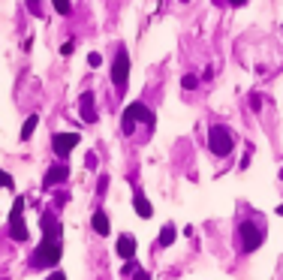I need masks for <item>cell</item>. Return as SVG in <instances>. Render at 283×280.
Masks as SVG:
<instances>
[{
	"label": "cell",
	"mask_w": 283,
	"mask_h": 280,
	"mask_svg": "<svg viewBox=\"0 0 283 280\" xmlns=\"http://www.w3.org/2000/svg\"><path fill=\"white\" fill-rule=\"evenodd\" d=\"M39 226H42V241H39V247L31 253V265L33 268H55V265L61 262V253H63L61 223H58L55 214H42Z\"/></svg>",
	"instance_id": "cell-1"
},
{
	"label": "cell",
	"mask_w": 283,
	"mask_h": 280,
	"mask_svg": "<svg viewBox=\"0 0 283 280\" xmlns=\"http://www.w3.org/2000/svg\"><path fill=\"white\" fill-rule=\"evenodd\" d=\"M265 241V226L256 223V220H241L238 229H235V244L241 253H253V250L262 247Z\"/></svg>",
	"instance_id": "cell-2"
},
{
	"label": "cell",
	"mask_w": 283,
	"mask_h": 280,
	"mask_svg": "<svg viewBox=\"0 0 283 280\" xmlns=\"http://www.w3.org/2000/svg\"><path fill=\"white\" fill-rule=\"evenodd\" d=\"M154 121V112L145 106V103H133V106H126L124 118H121V133L124 136H133L136 133V124H151Z\"/></svg>",
	"instance_id": "cell-3"
},
{
	"label": "cell",
	"mask_w": 283,
	"mask_h": 280,
	"mask_svg": "<svg viewBox=\"0 0 283 280\" xmlns=\"http://www.w3.org/2000/svg\"><path fill=\"white\" fill-rule=\"evenodd\" d=\"M208 148H211L214 157H229L232 148H235V139H232V133L223 124H214L208 130Z\"/></svg>",
	"instance_id": "cell-4"
},
{
	"label": "cell",
	"mask_w": 283,
	"mask_h": 280,
	"mask_svg": "<svg viewBox=\"0 0 283 280\" xmlns=\"http://www.w3.org/2000/svg\"><path fill=\"white\" fill-rule=\"evenodd\" d=\"M112 82H115L118 93L126 91V82H130V55H126L124 48H118V52H115V63H112Z\"/></svg>",
	"instance_id": "cell-5"
},
{
	"label": "cell",
	"mask_w": 283,
	"mask_h": 280,
	"mask_svg": "<svg viewBox=\"0 0 283 280\" xmlns=\"http://www.w3.org/2000/svg\"><path fill=\"white\" fill-rule=\"evenodd\" d=\"M9 235H12V241H28V226H24V199H15V202H12Z\"/></svg>",
	"instance_id": "cell-6"
},
{
	"label": "cell",
	"mask_w": 283,
	"mask_h": 280,
	"mask_svg": "<svg viewBox=\"0 0 283 280\" xmlns=\"http://www.w3.org/2000/svg\"><path fill=\"white\" fill-rule=\"evenodd\" d=\"M79 142H82L79 133H55V136H52V151H55L58 160H69V154L75 151Z\"/></svg>",
	"instance_id": "cell-7"
},
{
	"label": "cell",
	"mask_w": 283,
	"mask_h": 280,
	"mask_svg": "<svg viewBox=\"0 0 283 280\" xmlns=\"http://www.w3.org/2000/svg\"><path fill=\"white\" fill-rule=\"evenodd\" d=\"M63 181H69V166L66 163H55L48 172H45V181H42V187L48 190V187H58V184H63Z\"/></svg>",
	"instance_id": "cell-8"
},
{
	"label": "cell",
	"mask_w": 283,
	"mask_h": 280,
	"mask_svg": "<svg viewBox=\"0 0 283 280\" xmlns=\"http://www.w3.org/2000/svg\"><path fill=\"white\" fill-rule=\"evenodd\" d=\"M79 112H82V121H85V124H94L96 121V99L91 91L79 96Z\"/></svg>",
	"instance_id": "cell-9"
},
{
	"label": "cell",
	"mask_w": 283,
	"mask_h": 280,
	"mask_svg": "<svg viewBox=\"0 0 283 280\" xmlns=\"http://www.w3.org/2000/svg\"><path fill=\"white\" fill-rule=\"evenodd\" d=\"M115 250H118V256H121V259H133V256H136V238H133L130 232H124V235L118 238Z\"/></svg>",
	"instance_id": "cell-10"
},
{
	"label": "cell",
	"mask_w": 283,
	"mask_h": 280,
	"mask_svg": "<svg viewBox=\"0 0 283 280\" xmlns=\"http://www.w3.org/2000/svg\"><path fill=\"white\" fill-rule=\"evenodd\" d=\"M133 208H136V214H139L142 220L154 217V208H151V202L145 199V193H136V196H133Z\"/></svg>",
	"instance_id": "cell-11"
},
{
	"label": "cell",
	"mask_w": 283,
	"mask_h": 280,
	"mask_svg": "<svg viewBox=\"0 0 283 280\" xmlns=\"http://www.w3.org/2000/svg\"><path fill=\"white\" fill-rule=\"evenodd\" d=\"M91 226H94L96 235H109V232H112V226H109V214H106V211H94Z\"/></svg>",
	"instance_id": "cell-12"
},
{
	"label": "cell",
	"mask_w": 283,
	"mask_h": 280,
	"mask_svg": "<svg viewBox=\"0 0 283 280\" xmlns=\"http://www.w3.org/2000/svg\"><path fill=\"white\" fill-rule=\"evenodd\" d=\"M175 235H178L175 223H166V226L160 229V244H163V247H172V244H175Z\"/></svg>",
	"instance_id": "cell-13"
},
{
	"label": "cell",
	"mask_w": 283,
	"mask_h": 280,
	"mask_svg": "<svg viewBox=\"0 0 283 280\" xmlns=\"http://www.w3.org/2000/svg\"><path fill=\"white\" fill-rule=\"evenodd\" d=\"M36 124H39V118H36V115H31V118L24 121V126H21V139H24V142H28V139L33 136V130H36Z\"/></svg>",
	"instance_id": "cell-14"
},
{
	"label": "cell",
	"mask_w": 283,
	"mask_h": 280,
	"mask_svg": "<svg viewBox=\"0 0 283 280\" xmlns=\"http://www.w3.org/2000/svg\"><path fill=\"white\" fill-rule=\"evenodd\" d=\"M52 6H55L58 15H69V12H72V3H69V0H52Z\"/></svg>",
	"instance_id": "cell-15"
},
{
	"label": "cell",
	"mask_w": 283,
	"mask_h": 280,
	"mask_svg": "<svg viewBox=\"0 0 283 280\" xmlns=\"http://www.w3.org/2000/svg\"><path fill=\"white\" fill-rule=\"evenodd\" d=\"M196 85H199V79H196V75H190V72L181 79V88H184V91H193Z\"/></svg>",
	"instance_id": "cell-16"
},
{
	"label": "cell",
	"mask_w": 283,
	"mask_h": 280,
	"mask_svg": "<svg viewBox=\"0 0 283 280\" xmlns=\"http://www.w3.org/2000/svg\"><path fill=\"white\" fill-rule=\"evenodd\" d=\"M106 190H109V175H99V181H96V196H106Z\"/></svg>",
	"instance_id": "cell-17"
},
{
	"label": "cell",
	"mask_w": 283,
	"mask_h": 280,
	"mask_svg": "<svg viewBox=\"0 0 283 280\" xmlns=\"http://www.w3.org/2000/svg\"><path fill=\"white\" fill-rule=\"evenodd\" d=\"M85 166H88V169H91V172H94L96 166H99V157H96V154H94V151H91V154L85 157Z\"/></svg>",
	"instance_id": "cell-18"
},
{
	"label": "cell",
	"mask_w": 283,
	"mask_h": 280,
	"mask_svg": "<svg viewBox=\"0 0 283 280\" xmlns=\"http://www.w3.org/2000/svg\"><path fill=\"white\" fill-rule=\"evenodd\" d=\"M28 9H31L36 18H42V6H39V0H28Z\"/></svg>",
	"instance_id": "cell-19"
},
{
	"label": "cell",
	"mask_w": 283,
	"mask_h": 280,
	"mask_svg": "<svg viewBox=\"0 0 283 280\" xmlns=\"http://www.w3.org/2000/svg\"><path fill=\"white\" fill-rule=\"evenodd\" d=\"M88 63H91V66H99V63H102V55H99V52H91V55H88Z\"/></svg>",
	"instance_id": "cell-20"
},
{
	"label": "cell",
	"mask_w": 283,
	"mask_h": 280,
	"mask_svg": "<svg viewBox=\"0 0 283 280\" xmlns=\"http://www.w3.org/2000/svg\"><path fill=\"white\" fill-rule=\"evenodd\" d=\"M66 202H69V193H66V190H61V193H58V199H55V205H58V208H63Z\"/></svg>",
	"instance_id": "cell-21"
},
{
	"label": "cell",
	"mask_w": 283,
	"mask_h": 280,
	"mask_svg": "<svg viewBox=\"0 0 283 280\" xmlns=\"http://www.w3.org/2000/svg\"><path fill=\"white\" fill-rule=\"evenodd\" d=\"M72 48H75V42L69 39V42H63V45H61V55H63V58H66V55H72Z\"/></svg>",
	"instance_id": "cell-22"
},
{
	"label": "cell",
	"mask_w": 283,
	"mask_h": 280,
	"mask_svg": "<svg viewBox=\"0 0 283 280\" xmlns=\"http://www.w3.org/2000/svg\"><path fill=\"white\" fill-rule=\"evenodd\" d=\"M0 187H12V178H9L3 169H0Z\"/></svg>",
	"instance_id": "cell-23"
},
{
	"label": "cell",
	"mask_w": 283,
	"mask_h": 280,
	"mask_svg": "<svg viewBox=\"0 0 283 280\" xmlns=\"http://www.w3.org/2000/svg\"><path fill=\"white\" fill-rule=\"evenodd\" d=\"M250 154H253V148H247V154L241 157V169H247V166H250Z\"/></svg>",
	"instance_id": "cell-24"
},
{
	"label": "cell",
	"mask_w": 283,
	"mask_h": 280,
	"mask_svg": "<svg viewBox=\"0 0 283 280\" xmlns=\"http://www.w3.org/2000/svg\"><path fill=\"white\" fill-rule=\"evenodd\" d=\"M45 280H66V274H63V271H52Z\"/></svg>",
	"instance_id": "cell-25"
},
{
	"label": "cell",
	"mask_w": 283,
	"mask_h": 280,
	"mask_svg": "<svg viewBox=\"0 0 283 280\" xmlns=\"http://www.w3.org/2000/svg\"><path fill=\"white\" fill-rule=\"evenodd\" d=\"M133 280H151V274H148V271H142V268H139V271H136V277Z\"/></svg>",
	"instance_id": "cell-26"
},
{
	"label": "cell",
	"mask_w": 283,
	"mask_h": 280,
	"mask_svg": "<svg viewBox=\"0 0 283 280\" xmlns=\"http://www.w3.org/2000/svg\"><path fill=\"white\" fill-rule=\"evenodd\" d=\"M229 3H232V6H244L247 0H229Z\"/></svg>",
	"instance_id": "cell-27"
},
{
	"label": "cell",
	"mask_w": 283,
	"mask_h": 280,
	"mask_svg": "<svg viewBox=\"0 0 283 280\" xmlns=\"http://www.w3.org/2000/svg\"><path fill=\"white\" fill-rule=\"evenodd\" d=\"M277 214H280V217H283V205H277Z\"/></svg>",
	"instance_id": "cell-28"
},
{
	"label": "cell",
	"mask_w": 283,
	"mask_h": 280,
	"mask_svg": "<svg viewBox=\"0 0 283 280\" xmlns=\"http://www.w3.org/2000/svg\"><path fill=\"white\" fill-rule=\"evenodd\" d=\"M280 178H283V169H280Z\"/></svg>",
	"instance_id": "cell-29"
}]
</instances>
